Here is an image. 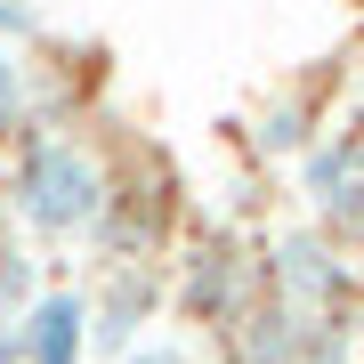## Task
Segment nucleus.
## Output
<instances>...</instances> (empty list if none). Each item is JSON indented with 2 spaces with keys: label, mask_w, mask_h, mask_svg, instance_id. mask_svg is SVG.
Segmentation results:
<instances>
[{
  "label": "nucleus",
  "mask_w": 364,
  "mask_h": 364,
  "mask_svg": "<svg viewBox=\"0 0 364 364\" xmlns=\"http://www.w3.org/2000/svg\"><path fill=\"white\" fill-rule=\"evenodd\" d=\"M16 210L41 227V235H73L97 219V170L90 154H73V146H41L25 162V178H16Z\"/></svg>",
  "instance_id": "f257e3e1"
},
{
  "label": "nucleus",
  "mask_w": 364,
  "mask_h": 364,
  "mask_svg": "<svg viewBox=\"0 0 364 364\" xmlns=\"http://www.w3.org/2000/svg\"><path fill=\"white\" fill-rule=\"evenodd\" d=\"M81 299H41V308L25 316V364H81Z\"/></svg>",
  "instance_id": "f03ea898"
},
{
  "label": "nucleus",
  "mask_w": 364,
  "mask_h": 364,
  "mask_svg": "<svg viewBox=\"0 0 364 364\" xmlns=\"http://www.w3.org/2000/svg\"><path fill=\"white\" fill-rule=\"evenodd\" d=\"M308 186H316V203H324L332 219H364V162H348V154H324Z\"/></svg>",
  "instance_id": "7ed1b4c3"
},
{
  "label": "nucleus",
  "mask_w": 364,
  "mask_h": 364,
  "mask_svg": "<svg viewBox=\"0 0 364 364\" xmlns=\"http://www.w3.org/2000/svg\"><path fill=\"white\" fill-rule=\"evenodd\" d=\"M16 114H25V81H16V65L0 57V138L16 130Z\"/></svg>",
  "instance_id": "20e7f679"
},
{
  "label": "nucleus",
  "mask_w": 364,
  "mask_h": 364,
  "mask_svg": "<svg viewBox=\"0 0 364 364\" xmlns=\"http://www.w3.org/2000/svg\"><path fill=\"white\" fill-rule=\"evenodd\" d=\"M130 364H186L178 348H146V356H130Z\"/></svg>",
  "instance_id": "39448f33"
},
{
  "label": "nucleus",
  "mask_w": 364,
  "mask_h": 364,
  "mask_svg": "<svg viewBox=\"0 0 364 364\" xmlns=\"http://www.w3.org/2000/svg\"><path fill=\"white\" fill-rule=\"evenodd\" d=\"M0 364H25V348L9 340V324H0Z\"/></svg>",
  "instance_id": "423d86ee"
}]
</instances>
